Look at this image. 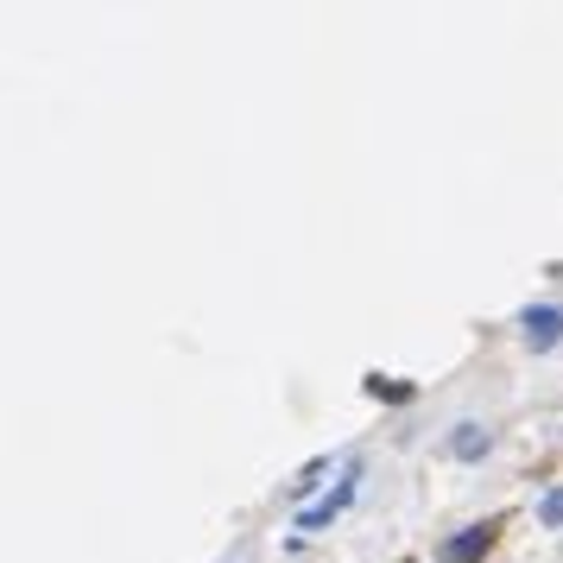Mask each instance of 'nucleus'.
Here are the masks:
<instances>
[{
	"instance_id": "obj_2",
	"label": "nucleus",
	"mask_w": 563,
	"mask_h": 563,
	"mask_svg": "<svg viewBox=\"0 0 563 563\" xmlns=\"http://www.w3.org/2000/svg\"><path fill=\"white\" fill-rule=\"evenodd\" d=\"M519 323H526V342H532V349H558V335H563V305H532L526 317H519Z\"/></svg>"
},
{
	"instance_id": "obj_4",
	"label": "nucleus",
	"mask_w": 563,
	"mask_h": 563,
	"mask_svg": "<svg viewBox=\"0 0 563 563\" xmlns=\"http://www.w3.org/2000/svg\"><path fill=\"white\" fill-rule=\"evenodd\" d=\"M450 456H456V462L487 456V431H482V424H456V437H450Z\"/></svg>"
},
{
	"instance_id": "obj_1",
	"label": "nucleus",
	"mask_w": 563,
	"mask_h": 563,
	"mask_svg": "<svg viewBox=\"0 0 563 563\" xmlns=\"http://www.w3.org/2000/svg\"><path fill=\"white\" fill-rule=\"evenodd\" d=\"M355 494H361V468H342V482H335V494H323L317 507H305V512H298V532H317V526H330V519H335L342 507H349Z\"/></svg>"
},
{
	"instance_id": "obj_3",
	"label": "nucleus",
	"mask_w": 563,
	"mask_h": 563,
	"mask_svg": "<svg viewBox=\"0 0 563 563\" xmlns=\"http://www.w3.org/2000/svg\"><path fill=\"white\" fill-rule=\"evenodd\" d=\"M487 532H494V526H468L462 538H450V544H443V563H475L487 551Z\"/></svg>"
},
{
	"instance_id": "obj_5",
	"label": "nucleus",
	"mask_w": 563,
	"mask_h": 563,
	"mask_svg": "<svg viewBox=\"0 0 563 563\" xmlns=\"http://www.w3.org/2000/svg\"><path fill=\"white\" fill-rule=\"evenodd\" d=\"M538 519H544V526H563V487H551V494L538 500Z\"/></svg>"
}]
</instances>
